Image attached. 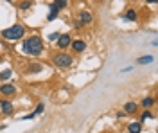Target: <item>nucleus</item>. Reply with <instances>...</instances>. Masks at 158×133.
Returning a JSON list of instances; mask_svg holds the SVG:
<instances>
[{"label": "nucleus", "instance_id": "nucleus-1", "mask_svg": "<svg viewBox=\"0 0 158 133\" xmlns=\"http://www.w3.org/2000/svg\"><path fill=\"white\" fill-rule=\"evenodd\" d=\"M43 49H45L43 40L40 38L38 34H32L29 38H23V41H22V52L27 54V56H32V58L41 56Z\"/></svg>", "mask_w": 158, "mask_h": 133}, {"label": "nucleus", "instance_id": "nucleus-2", "mask_svg": "<svg viewBox=\"0 0 158 133\" xmlns=\"http://www.w3.org/2000/svg\"><path fill=\"white\" fill-rule=\"evenodd\" d=\"M25 25H22V23H13L11 27H6V29H2V38H6V40L9 41H16V40H23V36H25Z\"/></svg>", "mask_w": 158, "mask_h": 133}, {"label": "nucleus", "instance_id": "nucleus-3", "mask_svg": "<svg viewBox=\"0 0 158 133\" xmlns=\"http://www.w3.org/2000/svg\"><path fill=\"white\" fill-rule=\"evenodd\" d=\"M50 61L54 63L58 69H70L74 65V54H69L65 51H58L50 56Z\"/></svg>", "mask_w": 158, "mask_h": 133}, {"label": "nucleus", "instance_id": "nucleus-4", "mask_svg": "<svg viewBox=\"0 0 158 133\" xmlns=\"http://www.w3.org/2000/svg\"><path fill=\"white\" fill-rule=\"evenodd\" d=\"M70 43H72V36L69 32H63L56 40V47H58V51H67V49H70Z\"/></svg>", "mask_w": 158, "mask_h": 133}, {"label": "nucleus", "instance_id": "nucleus-5", "mask_svg": "<svg viewBox=\"0 0 158 133\" xmlns=\"http://www.w3.org/2000/svg\"><path fill=\"white\" fill-rule=\"evenodd\" d=\"M70 49H72V52L74 54H83V52L88 49V43L85 40H81V38H77V40H72V43H70Z\"/></svg>", "mask_w": 158, "mask_h": 133}, {"label": "nucleus", "instance_id": "nucleus-6", "mask_svg": "<svg viewBox=\"0 0 158 133\" xmlns=\"http://www.w3.org/2000/svg\"><path fill=\"white\" fill-rule=\"evenodd\" d=\"M16 86L13 85V83H2L0 85V94L4 95V97H13V95H16Z\"/></svg>", "mask_w": 158, "mask_h": 133}, {"label": "nucleus", "instance_id": "nucleus-7", "mask_svg": "<svg viewBox=\"0 0 158 133\" xmlns=\"http://www.w3.org/2000/svg\"><path fill=\"white\" fill-rule=\"evenodd\" d=\"M77 20L81 22V25L85 27V25H90V23L94 22V15H92V11L83 9V11H81V13L77 15Z\"/></svg>", "mask_w": 158, "mask_h": 133}, {"label": "nucleus", "instance_id": "nucleus-8", "mask_svg": "<svg viewBox=\"0 0 158 133\" xmlns=\"http://www.w3.org/2000/svg\"><path fill=\"white\" fill-rule=\"evenodd\" d=\"M122 20H126V22H138V11L137 9H133V7H129V9H126L124 13H122V16H120Z\"/></svg>", "mask_w": 158, "mask_h": 133}, {"label": "nucleus", "instance_id": "nucleus-9", "mask_svg": "<svg viewBox=\"0 0 158 133\" xmlns=\"http://www.w3.org/2000/svg\"><path fill=\"white\" fill-rule=\"evenodd\" d=\"M138 102L135 101H128V102H124V108H122V112L126 113V115H137L138 113Z\"/></svg>", "mask_w": 158, "mask_h": 133}, {"label": "nucleus", "instance_id": "nucleus-10", "mask_svg": "<svg viewBox=\"0 0 158 133\" xmlns=\"http://www.w3.org/2000/svg\"><path fill=\"white\" fill-rule=\"evenodd\" d=\"M0 110H2V115H13L15 112V104L7 99H2L0 101Z\"/></svg>", "mask_w": 158, "mask_h": 133}, {"label": "nucleus", "instance_id": "nucleus-11", "mask_svg": "<svg viewBox=\"0 0 158 133\" xmlns=\"http://www.w3.org/2000/svg\"><path fill=\"white\" fill-rule=\"evenodd\" d=\"M155 117H156V115H155V113L151 112V110H146V108H144V110L140 112V115H138V123H140V124H144L146 121H153Z\"/></svg>", "mask_w": 158, "mask_h": 133}, {"label": "nucleus", "instance_id": "nucleus-12", "mask_svg": "<svg viewBox=\"0 0 158 133\" xmlns=\"http://www.w3.org/2000/svg\"><path fill=\"white\" fill-rule=\"evenodd\" d=\"M49 7H50V11H49V15H47V22H54L59 16V9H58V6H56L54 2H50Z\"/></svg>", "mask_w": 158, "mask_h": 133}, {"label": "nucleus", "instance_id": "nucleus-13", "mask_svg": "<svg viewBox=\"0 0 158 133\" xmlns=\"http://www.w3.org/2000/svg\"><path fill=\"white\" fill-rule=\"evenodd\" d=\"M155 104H156V99H155L153 95H148V97H144V99L140 101V104H138V106H142V108H146V110H151Z\"/></svg>", "mask_w": 158, "mask_h": 133}, {"label": "nucleus", "instance_id": "nucleus-14", "mask_svg": "<svg viewBox=\"0 0 158 133\" xmlns=\"http://www.w3.org/2000/svg\"><path fill=\"white\" fill-rule=\"evenodd\" d=\"M25 72L27 74H40V72H43V65L41 63H29Z\"/></svg>", "mask_w": 158, "mask_h": 133}, {"label": "nucleus", "instance_id": "nucleus-15", "mask_svg": "<svg viewBox=\"0 0 158 133\" xmlns=\"http://www.w3.org/2000/svg\"><path fill=\"white\" fill-rule=\"evenodd\" d=\"M128 133H142V124L138 123H129L128 124Z\"/></svg>", "mask_w": 158, "mask_h": 133}, {"label": "nucleus", "instance_id": "nucleus-16", "mask_svg": "<svg viewBox=\"0 0 158 133\" xmlns=\"http://www.w3.org/2000/svg\"><path fill=\"white\" fill-rule=\"evenodd\" d=\"M32 6H34V2H32V0H20L18 9H20V11H29Z\"/></svg>", "mask_w": 158, "mask_h": 133}, {"label": "nucleus", "instance_id": "nucleus-17", "mask_svg": "<svg viewBox=\"0 0 158 133\" xmlns=\"http://www.w3.org/2000/svg\"><path fill=\"white\" fill-rule=\"evenodd\" d=\"M155 61V56H151V54H148V56H140L137 60L138 65H149V63H153Z\"/></svg>", "mask_w": 158, "mask_h": 133}, {"label": "nucleus", "instance_id": "nucleus-18", "mask_svg": "<svg viewBox=\"0 0 158 133\" xmlns=\"http://www.w3.org/2000/svg\"><path fill=\"white\" fill-rule=\"evenodd\" d=\"M11 77H13V70L11 69H6V70L0 72V81H7Z\"/></svg>", "mask_w": 158, "mask_h": 133}, {"label": "nucleus", "instance_id": "nucleus-19", "mask_svg": "<svg viewBox=\"0 0 158 133\" xmlns=\"http://www.w3.org/2000/svg\"><path fill=\"white\" fill-rule=\"evenodd\" d=\"M52 2L58 6V9H59V11L67 9V6H69V0H52Z\"/></svg>", "mask_w": 158, "mask_h": 133}, {"label": "nucleus", "instance_id": "nucleus-20", "mask_svg": "<svg viewBox=\"0 0 158 133\" xmlns=\"http://www.w3.org/2000/svg\"><path fill=\"white\" fill-rule=\"evenodd\" d=\"M43 112H45V104H43V102H38V106H36V110H34V115L38 117L40 113H43Z\"/></svg>", "mask_w": 158, "mask_h": 133}, {"label": "nucleus", "instance_id": "nucleus-21", "mask_svg": "<svg viewBox=\"0 0 158 133\" xmlns=\"http://www.w3.org/2000/svg\"><path fill=\"white\" fill-rule=\"evenodd\" d=\"M36 115H34V112H31V113H27V115H23L22 117V121H31V119H34Z\"/></svg>", "mask_w": 158, "mask_h": 133}, {"label": "nucleus", "instance_id": "nucleus-22", "mask_svg": "<svg viewBox=\"0 0 158 133\" xmlns=\"http://www.w3.org/2000/svg\"><path fill=\"white\" fill-rule=\"evenodd\" d=\"M58 36H59V32H52V34H49V40L50 41H56V40H58Z\"/></svg>", "mask_w": 158, "mask_h": 133}, {"label": "nucleus", "instance_id": "nucleus-23", "mask_svg": "<svg viewBox=\"0 0 158 133\" xmlns=\"http://www.w3.org/2000/svg\"><path fill=\"white\" fill-rule=\"evenodd\" d=\"M81 27H83V25H81V22L79 20L74 22V29H76V31H81Z\"/></svg>", "mask_w": 158, "mask_h": 133}, {"label": "nucleus", "instance_id": "nucleus-24", "mask_svg": "<svg viewBox=\"0 0 158 133\" xmlns=\"http://www.w3.org/2000/svg\"><path fill=\"white\" fill-rule=\"evenodd\" d=\"M117 117H118V119H124V117H128V115H126V113L120 110V112H117Z\"/></svg>", "mask_w": 158, "mask_h": 133}, {"label": "nucleus", "instance_id": "nucleus-25", "mask_svg": "<svg viewBox=\"0 0 158 133\" xmlns=\"http://www.w3.org/2000/svg\"><path fill=\"white\" fill-rule=\"evenodd\" d=\"M144 2H146V4H151V6H156L158 0H144Z\"/></svg>", "mask_w": 158, "mask_h": 133}, {"label": "nucleus", "instance_id": "nucleus-26", "mask_svg": "<svg viewBox=\"0 0 158 133\" xmlns=\"http://www.w3.org/2000/svg\"><path fill=\"white\" fill-rule=\"evenodd\" d=\"M7 2H9V4H15V0H7Z\"/></svg>", "mask_w": 158, "mask_h": 133}, {"label": "nucleus", "instance_id": "nucleus-27", "mask_svg": "<svg viewBox=\"0 0 158 133\" xmlns=\"http://www.w3.org/2000/svg\"><path fill=\"white\" fill-rule=\"evenodd\" d=\"M126 2H133V0H126Z\"/></svg>", "mask_w": 158, "mask_h": 133}]
</instances>
